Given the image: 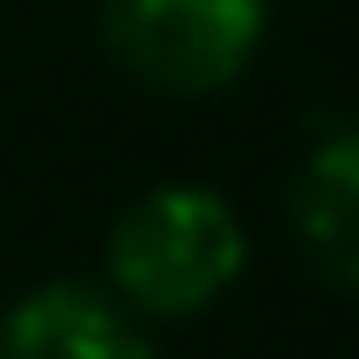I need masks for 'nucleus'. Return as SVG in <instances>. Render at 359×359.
<instances>
[{
	"mask_svg": "<svg viewBox=\"0 0 359 359\" xmlns=\"http://www.w3.org/2000/svg\"><path fill=\"white\" fill-rule=\"evenodd\" d=\"M293 235L330 286L359 293V118L330 125L293 169Z\"/></svg>",
	"mask_w": 359,
	"mask_h": 359,
	"instance_id": "obj_4",
	"label": "nucleus"
},
{
	"mask_svg": "<svg viewBox=\"0 0 359 359\" xmlns=\"http://www.w3.org/2000/svg\"><path fill=\"white\" fill-rule=\"evenodd\" d=\"M0 359H161V352L118 293L44 279L0 316Z\"/></svg>",
	"mask_w": 359,
	"mask_h": 359,
	"instance_id": "obj_3",
	"label": "nucleus"
},
{
	"mask_svg": "<svg viewBox=\"0 0 359 359\" xmlns=\"http://www.w3.org/2000/svg\"><path fill=\"white\" fill-rule=\"evenodd\" d=\"M242 264H250V235L242 213L205 184H154L118 213L103 242L110 293L147 323H184L205 316L235 293Z\"/></svg>",
	"mask_w": 359,
	"mask_h": 359,
	"instance_id": "obj_1",
	"label": "nucleus"
},
{
	"mask_svg": "<svg viewBox=\"0 0 359 359\" xmlns=\"http://www.w3.org/2000/svg\"><path fill=\"white\" fill-rule=\"evenodd\" d=\"M271 0H103V44L161 95H213L250 74Z\"/></svg>",
	"mask_w": 359,
	"mask_h": 359,
	"instance_id": "obj_2",
	"label": "nucleus"
}]
</instances>
